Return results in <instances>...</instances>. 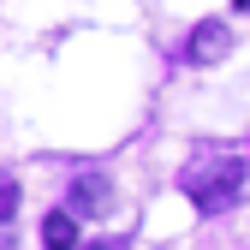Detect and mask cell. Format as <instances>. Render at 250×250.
<instances>
[{
    "label": "cell",
    "instance_id": "6da1fadb",
    "mask_svg": "<svg viewBox=\"0 0 250 250\" xmlns=\"http://www.w3.org/2000/svg\"><path fill=\"white\" fill-rule=\"evenodd\" d=\"M179 191L191 197L197 214H227L238 203V191H244V161L238 155H197L179 173Z\"/></svg>",
    "mask_w": 250,
    "mask_h": 250
},
{
    "label": "cell",
    "instance_id": "7a4b0ae2",
    "mask_svg": "<svg viewBox=\"0 0 250 250\" xmlns=\"http://www.w3.org/2000/svg\"><path fill=\"white\" fill-rule=\"evenodd\" d=\"M227 54H232V30L221 18H203L191 36H185V60H191V66H214V60H227Z\"/></svg>",
    "mask_w": 250,
    "mask_h": 250
},
{
    "label": "cell",
    "instance_id": "3957f363",
    "mask_svg": "<svg viewBox=\"0 0 250 250\" xmlns=\"http://www.w3.org/2000/svg\"><path fill=\"white\" fill-rule=\"evenodd\" d=\"M66 197H72V214H102V208H107V197H113V185H107L102 173H83Z\"/></svg>",
    "mask_w": 250,
    "mask_h": 250
},
{
    "label": "cell",
    "instance_id": "277c9868",
    "mask_svg": "<svg viewBox=\"0 0 250 250\" xmlns=\"http://www.w3.org/2000/svg\"><path fill=\"white\" fill-rule=\"evenodd\" d=\"M42 244H48V250H78V214H72V208L42 214Z\"/></svg>",
    "mask_w": 250,
    "mask_h": 250
},
{
    "label": "cell",
    "instance_id": "5b68a950",
    "mask_svg": "<svg viewBox=\"0 0 250 250\" xmlns=\"http://www.w3.org/2000/svg\"><path fill=\"white\" fill-rule=\"evenodd\" d=\"M96 250H125V238H102V244H96Z\"/></svg>",
    "mask_w": 250,
    "mask_h": 250
},
{
    "label": "cell",
    "instance_id": "8992f818",
    "mask_svg": "<svg viewBox=\"0 0 250 250\" xmlns=\"http://www.w3.org/2000/svg\"><path fill=\"white\" fill-rule=\"evenodd\" d=\"M238 12H250V0H238Z\"/></svg>",
    "mask_w": 250,
    "mask_h": 250
}]
</instances>
